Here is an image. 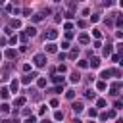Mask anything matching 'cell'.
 <instances>
[{"mask_svg":"<svg viewBox=\"0 0 123 123\" xmlns=\"http://www.w3.org/2000/svg\"><path fill=\"white\" fill-rule=\"evenodd\" d=\"M33 63H35V67H44V63H46V56H44V54H37V56L33 58Z\"/></svg>","mask_w":123,"mask_h":123,"instance_id":"1","label":"cell"},{"mask_svg":"<svg viewBox=\"0 0 123 123\" xmlns=\"http://www.w3.org/2000/svg\"><path fill=\"white\" fill-rule=\"evenodd\" d=\"M71 108H73V111H75V113H83V110H85V108H83V102H73V106H71Z\"/></svg>","mask_w":123,"mask_h":123,"instance_id":"2","label":"cell"},{"mask_svg":"<svg viewBox=\"0 0 123 123\" xmlns=\"http://www.w3.org/2000/svg\"><path fill=\"white\" fill-rule=\"evenodd\" d=\"M46 38H48V40H56V38H58V31H56V29H50V31L46 33Z\"/></svg>","mask_w":123,"mask_h":123,"instance_id":"3","label":"cell"},{"mask_svg":"<svg viewBox=\"0 0 123 123\" xmlns=\"http://www.w3.org/2000/svg\"><path fill=\"white\" fill-rule=\"evenodd\" d=\"M35 79H37V73H27V75L23 77V83H25V85H29V83H31V81H35Z\"/></svg>","mask_w":123,"mask_h":123,"instance_id":"4","label":"cell"},{"mask_svg":"<svg viewBox=\"0 0 123 123\" xmlns=\"http://www.w3.org/2000/svg\"><path fill=\"white\" fill-rule=\"evenodd\" d=\"M46 52H50V54H56V52H58V46H56L54 42H48V44H46Z\"/></svg>","mask_w":123,"mask_h":123,"instance_id":"5","label":"cell"},{"mask_svg":"<svg viewBox=\"0 0 123 123\" xmlns=\"http://www.w3.org/2000/svg\"><path fill=\"white\" fill-rule=\"evenodd\" d=\"M17 88H19V81H17V79H13V81H12V85H10V90H12V92H17Z\"/></svg>","mask_w":123,"mask_h":123,"instance_id":"6","label":"cell"},{"mask_svg":"<svg viewBox=\"0 0 123 123\" xmlns=\"http://www.w3.org/2000/svg\"><path fill=\"white\" fill-rule=\"evenodd\" d=\"M25 33H27V37H35V35H37V29L31 25V27H27V29H25Z\"/></svg>","mask_w":123,"mask_h":123,"instance_id":"7","label":"cell"},{"mask_svg":"<svg viewBox=\"0 0 123 123\" xmlns=\"http://www.w3.org/2000/svg\"><path fill=\"white\" fill-rule=\"evenodd\" d=\"M79 42H81V44H88V42H90L88 35H79Z\"/></svg>","mask_w":123,"mask_h":123,"instance_id":"8","label":"cell"},{"mask_svg":"<svg viewBox=\"0 0 123 123\" xmlns=\"http://www.w3.org/2000/svg\"><path fill=\"white\" fill-rule=\"evenodd\" d=\"M69 79H71V83H79V81H81V75H79V73H77V71H73V73H71V77H69Z\"/></svg>","mask_w":123,"mask_h":123,"instance_id":"9","label":"cell"},{"mask_svg":"<svg viewBox=\"0 0 123 123\" xmlns=\"http://www.w3.org/2000/svg\"><path fill=\"white\" fill-rule=\"evenodd\" d=\"M52 81H54L56 85H63V77H62V75H52Z\"/></svg>","mask_w":123,"mask_h":123,"instance_id":"10","label":"cell"},{"mask_svg":"<svg viewBox=\"0 0 123 123\" xmlns=\"http://www.w3.org/2000/svg\"><path fill=\"white\" fill-rule=\"evenodd\" d=\"M88 65H90V67H100V58H92Z\"/></svg>","mask_w":123,"mask_h":123,"instance_id":"11","label":"cell"},{"mask_svg":"<svg viewBox=\"0 0 123 123\" xmlns=\"http://www.w3.org/2000/svg\"><path fill=\"white\" fill-rule=\"evenodd\" d=\"M85 96H86L88 100H94V98H96V92H94V90H85Z\"/></svg>","mask_w":123,"mask_h":123,"instance_id":"12","label":"cell"},{"mask_svg":"<svg viewBox=\"0 0 123 123\" xmlns=\"http://www.w3.org/2000/svg\"><path fill=\"white\" fill-rule=\"evenodd\" d=\"M0 96H2V98H8V96H10V90H8V88H0Z\"/></svg>","mask_w":123,"mask_h":123,"instance_id":"13","label":"cell"},{"mask_svg":"<svg viewBox=\"0 0 123 123\" xmlns=\"http://www.w3.org/2000/svg\"><path fill=\"white\" fill-rule=\"evenodd\" d=\"M15 54H17V52H15V50H12V48H10V50H6V56H8V58H15Z\"/></svg>","mask_w":123,"mask_h":123,"instance_id":"14","label":"cell"},{"mask_svg":"<svg viewBox=\"0 0 123 123\" xmlns=\"http://www.w3.org/2000/svg\"><path fill=\"white\" fill-rule=\"evenodd\" d=\"M110 75H111V69H108V71H102V73H100V77H102V79H108Z\"/></svg>","mask_w":123,"mask_h":123,"instance_id":"15","label":"cell"},{"mask_svg":"<svg viewBox=\"0 0 123 123\" xmlns=\"http://www.w3.org/2000/svg\"><path fill=\"white\" fill-rule=\"evenodd\" d=\"M37 85H38L40 88H42V86H46V79H42V77H40V79H37Z\"/></svg>","mask_w":123,"mask_h":123,"instance_id":"16","label":"cell"},{"mask_svg":"<svg viewBox=\"0 0 123 123\" xmlns=\"http://www.w3.org/2000/svg\"><path fill=\"white\" fill-rule=\"evenodd\" d=\"M106 86H108V85H106L104 81H100V83L96 85V88H98V90H106Z\"/></svg>","mask_w":123,"mask_h":123,"instance_id":"17","label":"cell"},{"mask_svg":"<svg viewBox=\"0 0 123 123\" xmlns=\"http://www.w3.org/2000/svg\"><path fill=\"white\" fill-rule=\"evenodd\" d=\"M65 98H67V100H73V98H75V92H73V90H67V92H65Z\"/></svg>","mask_w":123,"mask_h":123,"instance_id":"18","label":"cell"},{"mask_svg":"<svg viewBox=\"0 0 123 123\" xmlns=\"http://www.w3.org/2000/svg\"><path fill=\"white\" fill-rule=\"evenodd\" d=\"M23 104H25V98H23V96L15 98V106H23Z\"/></svg>","mask_w":123,"mask_h":123,"instance_id":"19","label":"cell"},{"mask_svg":"<svg viewBox=\"0 0 123 123\" xmlns=\"http://www.w3.org/2000/svg\"><path fill=\"white\" fill-rule=\"evenodd\" d=\"M113 108H115V110H121V108H123V102H121V100H115V102H113Z\"/></svg>","mask_w":123,"mask_h":123,"instance_id":"20","label":"cell"},{"mask_svg":"<svg viewBox=\"0 0 123 123\" xmlns=\"http://www.w3.org/2000/svg\"><path fill=\"white\" fill-rule=\"evenodd\" d=\"M0 111H2V113H8V111H10V106H8V104H2V106H0Z\"/></svg>","mask_w":123,"mask_h":123,"instance_id":"21","label":"cell"},{"mask_svg":"<svg viewBox=\"0 0 123 123\" xmlns=\"http://www.w3.org/2000/svg\"><path fill=\"white\" fill-rule=\"evenodd\" d=\"M12 27L19 29V27H21V21H19V19H13V21H12Z\"/></svg>","mask_w":123,"mask_h":123,"instance_id":"22","label":"cell"},{"mask_svg":"<svg viewBox=\"0 0 123 123\" xmlns=\"http://www.w3.org/2000/svg\"><path fill=\"white\" fill-rule=\"evenodd\" d=\"M40 19H42V13H37V15H33V21H35V23H38Z\"/></svg>","mask_w":123,"mask_h":123,"instance_id":"23","label":"cell"},{"mask_svg":"<svg viewBox=\"0 0 123 123\" xmlns=\"http://www.w3.org/2000/svg\"><path fill=\"white\" fill-rule=\"evenodd\" d=\"M79 67H83V69L88 67V62H86V60H81V62H79Z\"/></svg>","mask_w":123,"mask_h":123,"instance_id":"24","label":"cell"},{"mask_svg":"<svg viewBox=\"0 0 123 123\" xmlns=\"http://www.w3.org/2000/svg\"><path fill=\"white\" fill-rule=\"evenodd\" d=\"M96 106H98V108H106V100H102V98H100V100L96 102Z\"/></svg>","mask_w":123,"mask_h":123,"instance_id":"25","label":"cell"},{"mask_svg":"<svg viewBox=\"0 0 123 123\" xmlns=\"http://www.w3.org/2000/svg\"><path fill=\"white\" fill-rule=\"evenodd\" d=\"M54 119H58V121L63 119V113H62V111H56V113H54Z\"/></svg>","mask_w":123,"mask_h":123,"instance_id":"26","label":"cell"},{"mask_svg":"<svg viewBox=\"0 0 123 123\" xmlns=\"http://www.w3.org/2000/svg\"><path fill=\"white\" fill-rule=\"evenodd\" d=\"M108 54H111V46H110V44L104 48V56H108Z\"/></svg>","mask_w":123,"mask_h":123,"instance_id":"27","label":"cell"},{"mask_svg":"<svg viewBox=\"0 0 123 123\" xmlns=\"http://www.w3.org/2000/svg\"><path fill=\"white\" fill-rule=\"evenodd\" d=\"M92 35H94L96 38H100V31H98V29H92Z\"/></svg>","mask_w":123,"mask_h":123,"instance_id":"28","label":"cell"},{"mask_svg":"<svg viewBox=\"0 0 123 123\" xmlns=\"http://www.w3.org/2000/svg\"><path fill=\"white\" fill-rule=\"evenodd\" d=\"M65 69H67V67H65V65H62V63H60V67H58V71H60V73H65Z\"/></svg>","mask_w":123,"mask_h":123,"instance_id":"29","label":"cell"},{"mask_svg":"<svg viewBox=\"0 0 123 123\" xmlns=\"http://www.w3.org/2000/svg\"><path fill=\"white\" fill-rule=\"evenodd\" d=\"M113 117H115V111H113V110H111V111H108V119H113Z\"/></svg>","mask_w":123,"mask_h":123,"instance_id":"30","label":"cell"},{"mask_svg":"<svg viewBox=\"0 0 123 123\" xmlns=\"http://www.w3.org/2000/svg\"><path fill=\"white\" fill-rule=\"evenodd\" d=\"M77 54H79V50H71V54H69V56H71V58H77Z\"/></svg>","mask_w":123,"mask_h":123,"instance_id":"31","label":"cell"},{"mask_svg":"<svg viewBox=\"0 0 123 123\" xmlns=\"http://www.w3.org/2000/svg\"><path fill=\"white\" fill-rule=\"evenodd\" d=\"M88 115L90 117H96V110H88Z\"/></svg>","mask_w":123,"mask_h":123,"instance_id":"32","label":"cell"},{"mask_svg":"<svg viewBox=\"0 0 123 123\" xmlns=\"http://www.w3.org/2000/svg\"><path fill=\"white\" fill-rule=\"evenodd\" d=\"M117 27H123V17H117Z\"/></svg>","mask_w":123,"mask_h":123,"instance_id":"33","label":"cell"},{"mask_svg":"<svg viewBox=\"0 0 123 123\" xmlns=\"http://www.w3.org/2000/svg\"><path fill=\"white\" fill-rule=\"evenodd\" d=\"M119 6H121V8H123V0H119Z\"/></svg>","mask_w":123,"mask_h":123,"instance_id":"34","label":"cell"},{"mask_svg":"<svg viewBox=\"0 0 123 123\" xmlns=\"http://www.w3.org/2000/svg\"><path fill=\"white\" fill-rule=\"evenodd\" d=\"M0 58H2V52H0Z\"/></svg>","mask_w":123,"mask_h":123,"instance_id":"35","label":"cell"}]
</instances>
